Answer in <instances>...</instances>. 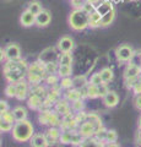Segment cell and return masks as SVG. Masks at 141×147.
<instances>
[{
	"label": "cell",
	"mask_w": 141,
	"mask_h": 147,
	"mask_svg": "<svg viewBox=\"0 0 141 147\" xmlns=\"http://www.w3.org/2000/svg\"><path fill=\"white\" fill-rule=\"evenodd\" d=\"M139 82H140V84H141V75L139 76Z\"/></svg>",
	"instance_id": "58"
},
{
	"label": "cell",
	"mask_w": 141,
	"mask_h": 147,
	"mask_svg": "<svg viewBox=\"0 0 141 147\" xmlns=\"http://www.w3.org/2000/svg\"><path fill=\"white\" fill-rule=\"evenodd\" d=\"M44 82H45V85H48L51 87H55V86H59V84H60V77H59L58 74H54V75H47Z\"/></svg>",
	"instance_id": "36"
},
{
	"label": "cell",
	"mask_w": 141,
	"mask_h": 147,
	"mask_svg": "<svg viewBox=\"0 0 141 147\" xmlns=\"http://www.w3.org/2000/svg\"><path fill=\"white\" fill-rule=\"evenodd\" d=\"M115 10H112L111 12H108L107 15H104L102 17V21H101V27H108L111 26L113 22L115 20Z\"/></svg>",
	"instance_id": "31"
},
{
	"label": "cell",
	"mask_w": 141,
	"mask_h": 147,
	"mask_svg": "<svg viewBox=\"0 0 141 147\" xmlns=\"http://www.w3.org/2000/svg\"><path fill=\"white\" fill-rule=\"evenodd\" d=\"M136 141H138V144H141V129H139L136 132Z\"/></svg>",
	"instance_id": "54"
},
{
	"label": "cell",
	"mask_w": 141,
	"mask_h": 147,
	"mask_svg": "<svg viewBox=\"0 0 141 147\" xmlns=\"http://www.w3.org/2000/svg\"><path fill=\"white\" fill-rule=\"evenodd\" d=\"M72 74V66L69 65H59V70H58V75L60 79L64 77H71Z\"/></svg>",
	"instance_id": "34"
},
{
	"label": "cell",
	"mask_w": 141,
	"mask_h": 147,
	"mask_svg": "<svg viewBox=\"0 0 141 147\" xmlns=\"http://www.w3.org/2000/svg\"><path fill=\"white\" fill-rule=\"evenodd\" d=\"M101 21H102V16L99 15L97 11H94L90 15V27L91 28L101 27Z\"/></svg>",
	"instance_id": "33"
},
{
	"label": "cell",
	"mask_w": 141,
	"mask_h": 147,
	"mask_svg": "<svg viewBox=\"0 0 141 147\" xmlns=\"http://www.w3.org/2000/svg\"><path fill=\"white\" fill-rule=\"evenodd\" d=\"M13 125H15V124L7 123L5 120H0V130H1V132H10V131H12Z\"/></svg>",
	"instance_id": "43"
},
{
	"label": "cell",
	"mask_w": 141,
	"mask_h": 147,
	"mask_svg": "<svg viewBox=\"0 0 141 147\" xmlns=\"http://www.w3.org/2000/svg\"><path fill=\"white\" fill-rule=\"evenodd\" d=\"M85 141V137L79 132V130H64L61 132L60 142L61 145H69V146H77L79 147Z\"/></svg>",
	"instance_id": "6"
},
{
	"label": "cell",
	"mask_w": 141,
	"mask_h": 147,
	"mask_svg": "<svg viewBox=\"0 0 141 147\" xmlns=\"http://www.w3.org/2000/svg\"><path fill=\"white\" fill-rule=\"evenodd\" d=\"M134 105L138 110H141V94L135 96L134 97Z\"/></svg>",
	"instance_id": "51"
},
{
	"label": "cell",
	"mask_w": 141,
	"mask_h": 147,
	"mask_svg": "<svg viewBox=\"0 0 141 147\" xmlns=\"http://www.w3.org/2000/svg\"><path fill=\"white\" fill-rule=\"evenodd\" d=\"M47 75L48 74L45 70V65L40 60H36L30 64L26 79L31 87H36L38 85H42V81L45 80Z\"/></svg>",
	"instance_id": "2"
},
{
	"label": "cell",
	"mask_w": 141,
	"mask_h": 147,
	"mask_svg": "<svg viewBox=\"0 0 141 147\" xmlns=\"http://www.w3.org/2000/svg\"><path fill=\"white\" fill-rule=\"evenodd\" d=\"M20 24L24 27H31L36 25V15L26 9L20 16Z\"/></svg>",
	"instance_id": "20"
},
{
	"label": "cell",
	"mask_w": 141,
	"mask_h": 147,
	"mask_svg": "<svg viewBox=\"0 0 141 147\" xmlns=\"http://www.w3.org/2000/svg\"><path fill=\"white\" fill-rule=\"evenodd\" d=\"M112 10H114V6H113V4L109 1V0H102V1L96 6V11H97L102 17H103L104 15H107L108 12H111Z\"/></svg>",
	"instance_id": "22"
},
{
	"label": "cell",
	"mask_w": 141,
	"mask_h": 147,
	"mask_svg": "<svg viewBox=\"0 0 141 147\" xmlns=\"http://www.w3.org/2000/svg\"><path fill=\"white\" fill-rule=\"evenodd\" d=\"M64 98L66 100H69L70 103H72V102H75V100L82 99V94H81V91L80 90H77V88H70V90L65 91Z\"/></svg>",
	"instance_id": "23"
},
{
	"label": "cell",
	"mask_w": 141,
	"mask_h": 147,
	"mask_svg": "<svg viewBox=\"0 0 141 147\" xmlns=\"http://www.w3.org/2000/svg\"><path fill=\"white\" fill-rule=\"evenodd\" d=\"M30 84L27 82V80H22L16 84V99L17 100H25L28 98V96L31 93L30 90Z\"/></svg>",
	"instance_id": "11"
},
{
	"label": "cell",
	"mask_w": 141,
	"mask_h": 147,
	"mask_svg": "<svg viewBox=\"0 0 141 147\" xmlns=\"http://www.w3.org/2000/svg\"><path fill=\"white\" fill-rule=\"evenodd\" d=\"M48 92H49V91L47 90V87L43 86V85H38V86H36V87H31V93L39 96V97L42 98V99L47 98Z\"/></svg>",
	"instance_id": "29"
},
{
	"label": "cell",
	"mask_w": 141,
	"mask_h": 147,
	"mask_svg": "<svg viewBox=\"0 0 141 147\" xmlns=\"http://www.w3.org/2000/svg\"><path fill=\"white\" fill-rule=\"evenodd\" d=\"M59 86L61 87V90H70V88H74V79L71 77H64V79H60V84Z\"/></svg>",
	"instance_id": "37"
},
{
	"label": "cell",
	"mask_w": 141,
	"mask_h": 147,
	"mask_svg": "<svg viewBox=\"0 0 141 147\" xmlns=\"http://www.w3.org/2000/svg\"><path fill=\"white\" fill-rule=\"evenodd\" d=\"M131 64H134V65L141 67V50H135V53L133 55V58H131L130 60Z\"/></svg>",
	"instance_id": "44"
},
{
	"label": "cell",
	"mask_w": 141,
	"mask_h": 147,
	"mask_svg": "<svg viewBox=\"0 0 141 147\" xmlns=\"http://www.w3.org/2000/svg\"><path fill=\"white\" fill-rule=\"evenodd\" d=\"M79 132L85 137V139H90V137L96 136V127H94V125L92 123L85 121L79 126Z\"/></svg>",
	"instance_id": "16"
},
{
	"label": "cell",
	"mask_w": 141,
	"mask_h": 147,
	"mask_svg": "<svg viewBox=\"0 0 141 147\" xmlns=\"http://www.w3.org/2000/svg\"><path fill=\"white\" fill-rule=\"evenodd\" d=\"M138 80H139V79H128V80H124L125 87H126L128 90H133L134 86H135V84L138 82Z\"/></svg>",
	"instance_id": "49"
},
{
	"label": "cell",
	"mask_w": 141,
	"mask_h": 147,
	"mask_svg": "<svg viewBox=\"0 0 141 147\" xmlns=\"http://www.w3.org/2000/svg\"><path fill=\"white\" fill-rule=\"evenodd\" d=\"M71 109H72V112H75V113L84 112V109H85V100L84 99H79V100L72 102L71 103Z\"/></svg>",
	"instance_id": "39"
},
{
	"label": "cell",
	"mask_w": 141,
	"mask_h": 147,
	"mask_svg": "<svg viewBox=\"0 0 141 147\" xmlns=\"http://www.w3.org/2000/svg\"><path fill=\"white\" fill-rule=\"evenodd\" d=\"M6 61H17L21 59V48L16 43H9L5 48Z\"/></svg>",
	"instance_id": "9"
},
{
	"label": "cell",
	"mask_w": 141,
	"mask_h": 147,
	"mask_svg": "<svg viewBox=\"0 0 141 147\" xmlns=\"http://www.w3.org/2000/svg\"><path fill=\"white\" fill-rule=\"evenodd\" d=\"M86 1H87V3H91V4H93V5H96V6H97L98 4L102 1V0H86Z\"/></svg>",
	"instance_id": "55"
},
{
	"label": "cell",
	"mask_w": 141,
	"mask_h": 147,
	"mask_svg": "<svg viewBox=\"0 0 141 147\" xmlns=\"http://www.w3.org/2000/svg\"><path fill=\"white\" fill-rule=\"evenodd\" d=\"M57 48L60 53H71L72 49L75 48L74 39L69 36H63L57 43Z\"/></svg>",
	"instance_id": "10"
},
{
	"label": "cell",
	"mask_w": 141,
	"mask_h": 147,
	"mask_svg": "<svg viewBox=\"0 0 141 147\" xmlns=\"http://www.w3.org/2000/svg\"><path fill=\"white\" fill-rule=\"evenodd\" d=\"M79 147H106V142L98 140L97 137H90V139H85Z\"/></svg>",
	"instance_id": "25"
},
{
	"label": "cell",
	"mask_w": 141,
	"mask_h": 147,
	"mask_svg": "<svg viewBox=\"0 0 141 147\" xmlns=\"http://www.w3.org/2000/svg\"><path fill=\"white\" fill-rule=\"evenodd\" d=\"M86 91H87V98L94 99L99 97V92H98V86L88 84L87 87H86Z\"/></svg>",
	"instance_id": "35"
},
{
	"label": "cell",
	"mask_w": 141,
	"mask_h": 147,
	"mask_svg": "<svg viewBox=\"0 0 141 147\" xmlns=\"http://www.w3.org/2000/svg\"><path fill=\"white\" fill-rule=\"evenodd\" d=\"M43 102H44V99H42L39 96L33 94V93H30L28 98H27V105L32 110H40L43 108Z\"/></svg>",
	"instance_id": "19"
},
{
	"label": "cell",
	"mask_w": 141,
	"mask_h": 147,
	"mask_svg": "<svg viewBox=\"0 0 141 147\" xmlns=\"http://www.w3.org/2000/svg\"><path fill=\"white\" fill-rule=\"evenodd\" d=\"M99 74H101V77H102V80H103V82L106 85H108L109 82H112L113 79H114V72H113V69L108 67V66L103 67L102 70L99 71Z\"/></svg>",
	"instance_id": "26"
},
{
	"label": "cell",
	"mask_w": 141,
	"mask_h": 147,
	"mask_svg": "<svg viewBox=\"0 0 141 147\" xmlns=\"http://www.w3.org/2000/svg\"><path fill=\"white\" fill-rule=\"evenodd\" d=\"M79 126L80 125L75 119V114L71 113V114H69V115L63 118L60 129H61V131H64V130H79Z\"/></svg>",
	"instance_id": "14"
},
{
	"label": "cell",
	"mask_w": 141,
	"mask_h": 147,
	"mask_svg": "<svg viewBox=\"0 0 141 147\" xmlns=\"http://www.w3.org/2000/svg\"><path fill=\"white\" fill-rule=\"evenodd\" d=\"M30 64L25 59H20L17 61H5L4 63L3 72L9 84H17L27 77V70Z\"/></svg>",
	"instance_id": "1"
},
{
	"label": "cell",
	"mask_w": 141,
	"mask_h": 147,
	"mask_svg": "<svg viewBox=\"0 0 141 147\" xmlns=\"http://www.w3.org/2000/svg\"><path fill=\"white\" fill-rule=\"evenodd\" d=\"M0 54H1V57H0V60H6V57H5V49L1 48L0 49Z\"/></svg>",
	"instance_id": "53"
},
{
	"label": "cell",
	"mask_w": 141,
	"mask_h": 147,
	"mask_svg": "<svg viewBox=\"0 0 141 147\" xmlns=\"http://www.w3.org/2000/svg\"><path fill=\"white\" fill-rule=\"evenodd\" d=\"M141 75V67L134 65L131 63H128L124 69V72H123V76H124V80L128 79H139V76Z\"/></svg>",
	"instance_id": "15"
},
{
	"label": "cell",
	"mask_w": 141,
	"mask_h": 147,
	"mask_svg": "<svg viewBox=\"0 0 141 147\" xmlns=\"http://www.w3.org/2000/svg\"><path fill=\"white\" fill-rule=\"evenodd\" d=\"M106 147H120L118 144H106Z\"/></svg>",
	"instance_id": "56"
},
{
	"label": "cell",
	"mask_w": 141,
	"mask_h": 147,
	"mask_svg": "<svg viewBox=\"0 0 141 147\" xmlns=\"http://www.w3.org/2000/svg\"><path fill=\"white\" fill-rule=\"evenodd\" d=\"M34 136V126L30 120L16 121L12 129V139L16 142H27Z\"/></svg>",
	"instance_id": "3"
},
{
	"label": "cell",
	"mask_w": 141,
	"mask_h": 147,
	"mask_svg": "<svg viewBox=\"0 0 141 147\" xmlns=\"http://www.w3.org/2000/svg\"><path fill=\"white\" fill-rule=\"evenodd\" d=\"M31 147H49V144L45 139L44 132L43 134H34V136L30 141Z\"/></svg>",
	"instance_id": "21"
},
{
	"label": "cell",
	"mask_w": 141,
	"mask_h": 147,
	"mask_svg": "<svg viewBox=\"0 0 141 147\" xmlns=\"http://www.w3.org/2000/svg\"><path fill=\"white\" fill-rule=\"evenodd\" d=\"M70 3H71V5L74 6V9H82L86 0H70Z\"/></svg>",
	"instance_id": "48"
},
{
	"label": "cell",
	"mask_w": 141,
	"mask_h": 147,
	"mask_svg": "<svg viewBox=\"0 0 141 147\" xmlns=\"http://www.w3.org/2000/svg\"><path fill=\"white\" fill-rule=\"evenodd\" d=\"M75 119H76V121L79 123V125H81L82 123L85 121H87V113L85 112H80V113H75Z\"/></svg>",
	"instance_id": "45"
},
{
	"label": "cell",
	"mask_w": 141,
	"mask_h": 147,
	"mask_svg": "<svg viewBox=\"0 0 141 147\" xmlns=\"http://www.w3.org/2000/svg\"><path fill=\"white\" fill-rule=\"evenodd\" d=\"M27 10L34 13V15H38V13L43 10V7H42V4H40L38 0H32V1H30L27 4Z\"/></svg>",
	"instance_id": "32"
},
{
	"label": "cell",
	"mask_w": 141,
	"mask_h": 147,
	"mask_svg": "<svg viewBox=\"0 0 141 147\" xmlns=\"http://www.w3.org/2000/svg\"><path fill=\"white\" fill-rule=\"evenodd\" d=\"M4 93L6 94V97L16 98V84H7L4 90Z\"/></svg>",
	"instance_id": "38"
},
{
	"label": "cell",
	"mask_w": 141,
	"mask_h": 147,
	"mask_svg": "<svg viewBox=\"0 0 141 147\" xmlns=\"http://www.w3.org/2000/svg\"><path fill=\"white\" fill-rule=\"evenodd\" d=\"M133 92H134V94H135V96H139V94H141V84L139 82V80H138V82H136V84H135L134 88H133Z\"/></svg>",
	"instance_id": "52"
},
{
	"label": "cell",
	"mask_w": 141,
	"mask_h": 147,
	"mask_svg": "<svg viewBox=\"0 0 141 147\" xmlns=\"http://www.w3.org/2000/svg\"><path fill=\"white\" fill-rule=\"evenodd\" d=\"M72 54L71 53H60L59 54L58 64L59 65H69L72 66Z\"/></svg>",
	"instance_id": "28"
},
{
	"label": "cell",
	"mask_w": 141,
	"mask_h": 147,
	"mask_svg": "<svg viewBox=\"0 0 141 147\" xmlns=\"http://www.w3.org/2000/svg\"><path fill=\"white\" fill-rule=\"evenodd\" d=\"M102 102L107 108H114L119 104V96H118V93L114 91H109L102 98Z\"/></svg>",
	"instance_id": "17"
},
{
	"label": "cell",
	"mask_w": 141,
	"mask_h": 147,
	"mask_svg": "<svg viewBox=\"0 0 141 147\" xmlns=\"http://www.w3.org/2000/svg\"><path fill=\"white\" fill-rule=\"evenodd\" d=\"M44 65H45V70H47L48 75L58 74V70H59V64L58 63H48V64H44Z\"/></svg>",
	"instance_id": "40"
},
{
	"label": "cell",
	"mask_w": 141,
	"mask_h": 147,
	"mask_svg": "<svg viewBox=\"0 0 141 147\" xmlns=\"http://www.w3.org/2000/svg\"><path fill=\"white\" fill-rule=\"evenodd\" d=\"M90 84L96 85V86H101V85H103L104 82H103L102 77H101V74H99V72H94L93 75L91 76V79H90Z\"/></svg>",
	"instance_id": "42"
},
{
	"label": "cell",
	"mask_w": 141,
	"mask_h": 147,
	"mask_svg": "<svg viewBox=\"0 0 141 147\" xmlns=\"http://www.w3.org/2000/svg\"><path fill=\"white\" fill-rule=\"evenodd\" d=\"M98 92H99V97L103 98L104 96H106L108 92H109V88H108V86L106 84H103L101 86H98Z\"/></svg>",
	"instance_id": "47"
},
{
	"label": "cell",
	"mask_w": 141,
	"mask_h": 147,
	"mask_svg": "<svg viewBox=\"0 0 141 147\" xmlns=\"http://www.w3.org/2000/svg\"><path fill=\"white\" fill-rule=\"evenodd\" d=\"M54 110L60 115L61 118H64L66 115L72 113V109H71V104L69 100H66L65 98H60L54 105Z\"/></svg>",
	"instance_id": "12"
},
{
	"label": "cell",
	"mask_w": 141,
	"mask_h": 147,
	"mask_svg": "<svg viewBox=\"0 0 141 147\" xmlns=\"http://www.w3.org/2000/svg\"><path fill=\"white\" fill-rule=\"evenodd\" d=\"M69 26L74 31H84L90 27V15L82 9H74L69 15Z\"/></svg>",
	"instance_id": "4"
},
{
	"label": "cell",
	"mask_w": 141,
	"mask_h": 147,
	"mask_svg": "<svg viewBox=\"0 0 141 147\" xmlns=\"http://www.w3.org/2000/svg\"><path fill=\"white\" fill-rule=\"evenodd\" d=\"M12 113H13V117H15V120L16 121H24V120H27V109L22 105H16L15 108L12 109Z\"/></svg>",
	"instance_id": "24"
},
{
	"label": "cell",
	"mask_w": 141,
	"mask_h": 147,
	"mask_svg": "<svg viewBox=\"0 0 141 147\" xmlns=\"http://www.w3.org/2000/svg\"><path fill=\"white\" fill-rule=\"evenodd\" d=\"M0 120H5V121L11 123V124H15V123H16L15 117H13V113H12V110H9V112H6V113L0 114Z\"/></svg>",
	"instance_id": "41"
},
{
	"label": "cell",
	"mask_w": 141,
	"mask_h": 147,
	"mask_svg": "<svg viewBox=\"0 0 141 147\" xmlns=\"http://www.w3.org/2000/svg\"><path fill=\"white\" fill-rule=\"evenodd\" d=\"M52 21V15L49 10L43 9L38 15H36V25L38 27H47Z\"/></svg>",
	"instance_id": "18"
},
{
	"label": "cell",
	"mask_w": 141,
	"mask_h": 147,
	"mask_svg": "<svg viewBox=\"0 0 141 147\" xmlns=\"http://www.w3.org/2000/svg\"><path fill=\"white\" fill-rule=\"evenodd\" d=\"M88 84H90V82L87 81V77H86V75H79V76L74 77V88L82 90V88H85V87H87Z\"/></svg>",
	"instance_id": "27"
},
{
	"label": "cell",
	"mask_w": 141,
	"mask_h": 147,
	"mask_svg": "<svg viewBox=\"0 0 141 147\" xmlns=\"http://www.w3.org/2000/svg\"><path fill=\"white\" fill-rule=\"evenodd\" d=\"M63 118L55 110L40 109L38 114V123L40 125H48L49 127H60Z\"/></svg>",
	"instance_id": "5"
},
{
	"label": "cell",
	"mask_w": 141,
	"mask_h": 147,
	"mask_svg": "<svg viewBox=\"0 0 141 147\" xmlns=\"http://www.w3.org/2000/svg\"><path fill=\"white\" fill-rule=\"evenodd\" d=\"M135 53L134 48L130 44H121L115 49V58L119 63H130Z\"/></svg>",
	"instance_id": "7"
},
{
	"label": "cell",
	"mask_w": 141,
	"mask_h": 147,
	"mask_svg": "<svg viewBox=\"0 0 141 147\" xmlns=\"http://www.w3.org/2000/svg\"><path fill=\"white\" fill-rule=\"evenodd\" d=\"M138 129H141V115L138 119Z\"/></svg>",
	"instance_id": "57"
},
{
	"label": "cell",
	"mask_w": 141,
	"mask_h": 147,
	"mask_svg": "<svg viewBox=\"0 0 141 147\" xmlns=\"http://www.w3.org/2000/svg\"><path fill=\"white\" fill-rule=\"evenodd\" d=\"M58 48L54 47H49L45 48L42 53H40L38 60H40L43 64H48V63H58L59 59V54H58Z\"/></svg>",
	"instance_id": "8"
},
{
	"label": "cell",
	"mask_w": 141,
	"mask_h": 147,
	"mask_svg": "<svg viewBox=\"0 0 141 147\" xmlns=\"http://www.w3.org/2000/svg\"><path fill=\"white\" fill-rule=\"evenodd\" d=\"M106 144H117L118 141V132L114 129H109L106 131V135H104V140Z\"/></svg>",
	"instance_id": "30"
},
{
	"label": "cell",
	"mask_w": 141,
	"mask_h": 147,
	"mask_svg": "<svg viewBox=\"0 0 141 147\" xmlns=\"http://www.w3.org/2000/svg\"><path fill=\"white\" fill-rule=\"evenodd\" d=\"M61 132L63 131H61L60 127H48L47 130L44 131L45 139H47L49 146H53V145H55L57 142H59Z\"/></svg>",
	"instance_id": "13"
},
{
	"label": "cell",
	"mask_w": 141,
	"mask_h": 147,
	"mask_svg": "<svg viewBox=\"0 0 141 147\" xmlns=\"http://www.w3.org/2000/svg\"><path fill=\"white\" fill-rule=\"evenodd\" d=\"M82 10H84L85 12H87L88 15H91L92 12L96 11V5H93V4H91V3H87V1H86V3H85V5L82 6Z\"/></svg>",
	"instance_id": "46"
},
{
	"label": "cell",
	"mask_w": 141,
	"mask_h": 147,
	"mask_svg": "<svg viewBox=\"0 0 141 147\" xmlns=\"http://www.w3.org/2000/svg\"><path fill=\"white\" fill-rule=\"evenodd\" d=\"M6 112H9V103L6 102V100L1 99L0 100V114L6 113Z\"/></svg>",
	"instance_id": "50"
}]
</instances>
